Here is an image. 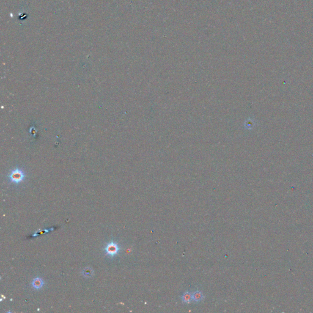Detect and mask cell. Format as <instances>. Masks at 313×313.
Masks as SVG:
<instances>
[{
    "instance_id": "cell-5",
    "label": "cell",
    "mask_w": 313,
    "mask_h": 313,
    "mask_svg": "<svg viewBox=\"0 0 313 313\" xmlns=\"http://www.w3.org/2000/svg\"><path fill=\"white\" fill-rule=\"evenodd\" d=\"M204 299V295L201 291H196L193 293V300L195 302H200Z\"/></svg>"
},
{
    "instance_id": "cell-2",
    "label": "cell",
    "mask_w": 313,
    "mask_h": 313,
    "mask_svg": "<svg viewBox=\"0 0 313 313\" xmlns=\"http://www.w3.org/2000/svg\"><path fill=\"white\" fill-rule=\"evenodd\" d=\"M119 249L120 248L118 243L113 241L108 243L104 249L106 255L112 258L115 256L119 253Z\"/></svg>"
},
{
    "instance_id": "cell-1",
    "label": "cell",
    "mask_w": 313,
    "mask_h": 313,
    "mask_svg": "<svg viewBox=\"0 0 313 313\" xmlns=\"http://www.w3.org/2000/svg\"><path fill=\"white\" fill-rule=\"evenodd\" d=\"M25 177L26 175L23 171L18 168L13 169L8 176L9 181L15 184H19L23 182Z\"/></svg>"
},
{
    "instance_id": "cell-6",
    "label": "cell",
    "mask_w": 313,
    "mask_h": 313,
    "mask_svg": "<svg viewBox=\"0 0 313 313\" xmlns=\"http://www.w3.org/2000/svg\"><path fill=\"white\" fill-rule=\"evenodd\" d=\"M83 275L85 277H91L94 275V270L90 267H87L83 269L82 272Z\"/></svg>"
},
{
    "instance_id": "cell-3",
    "label": "cell",
    "mask_w": 313,
    "mask_h": 313,
    "mask_svg": "<svg viewBox=\"0 0 313 313\" xmlns=\"http://www.w3.org/2000/svg\"><path fill=\"white\" fill-rule=\"evenodd\" d=\"M32 286L36 289H39L42 288L44 285V282L40 278H36L33 280Z\"/></svg>"
},
{
    "instance_id": "cell-4",
    "label": "cell",
    "mask_w": 313,
    "mask_h": 313,
    "mask_svg": "<svg viewBox=\"0 0 313 313\" xmlns=\"http://www.w3.org/2000/svg\"><path fill=\"white\" fill-rule=\"evenodd\" d=\"M182 300L183 303L189 304L193 300V294L190 292H186L182 295Z\"/></svg>"
}]
</instances>
